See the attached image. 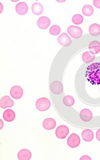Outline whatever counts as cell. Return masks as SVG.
I'll use <instances>...</instances> for the list:
<instances>
[{
    "label": "cell",
    "mask_w": 100,
    "mask_h": 160,
    "mask_svg": "<svg viewBox=\"0 0 100 160\" xmlns=\"http://www.w3.org/2000/svg\"><path fill=\"white\" fill-rule=\"evenodd\" d=\"M86 77L93 84H100V63H95L88 67Z\"/></svg>",
    "instance_id": "obj_1"
},
{
    "label": "cell",
    "mask_w": 100,
    "mask_h": 160,
    "mask_svg": "<svg viewBox=\"0 0 100 160\" xmlns=\"http://www.w3.org/2000/svg\"><path fill=\"white\" fill-rule=\"evenodd\" d=\"M50 106H51V102H50L48 98H42L38 99L36 103V108L39 111L41 112L47 111L50 108Z\"/></svg>",
    "instance_id": "obj_2"
},
{
    "label": "cell",
    "mask_w": 100,
    "mask_h": 160,
    "mask_svg": "<svg viewBox=\"0 0 100 160\" xmlns=\"http://www.w3.org/2000/svg\"><path fill=\"white\" fill-rule=\"evenodd\" d=\"M68 32L74 39H78L82 36V29L77 26H70L68 29Z\"/></svg>",
    "instance_id": "obj_3"
},
{
    "label": "cell",
    "mask_w": 100,
    "mask_h": 160,
    "mask_svg": "<svg viewBox=\"0 0 100 160\" xmlns=\"http://www.w3.org/2000/svg\"><path fill=\"white\" fill-rule=\"evenodd\" d=\"M50 89H51V92L53 93L56 95H59L60 93H62L63 91V84L59 81H54L51 83Z\"/></svg>",
    "instance_id": "obj_4"
},
{
    "label": "cell",
    "mask_w": 100,
    "mask_h": 160,
    "mask_svg": "<svg viewBox=\"0 0 100 160\" xmlns=\"http://www.w3.org/2000/svg\"><path fill=\"white\" fill-rule=\"evenodd\" d=\"M80 144V138L76 133L71 134L68 139V145L72 148H76Z\"/></svg>",
    "instance_id": "obj_5"
},
{
    "label": "cell",
    "mask_w": 100,
    "mask_h": 160,
    "mask_svg": "<svg viewBox=\"0 0 100 160\" xmlns=\"http://www.w3.org/2000/svg\"><path fill=\"white\" fill-rule=\"evenodd\" d=\"M69 133V128L68 126H59L56 130V136L59 139H65Z\"/></svg>",
    "instance_id": "obj_6"
},
{
    "label": "cell",
    "mask_w": 100,
    "mask_h": 160,
    "mask_svg": "<svg viewBox=\"0 0 100 160\" xmlns=\"http://www.w3.org/2000/svg\"><path fill=\"white\" fill-rule=\"evenodd\" d=\"M58 43L62 46L68 47L72 43V39L66 33H62L58 39Z\"/></svg>",
    "instance_id": "obj_7"
},
{
    "label": "cell",
    "mask_w": 100,
    "mask_h": 160,
    "mask_svg": "<svg viewBox=\"0 0 100 160\" xmlns=\"http://www.w3.org/2000/svg\"><path fill=\"white\" fill-rule=\"evenodd\" d=\"M23 94V91L22 88L20 86H13L11 90H10V95L11 96L16 99H19L20 98H22Z\"/></svg>",
    "instance_id": "obj_8"
},
{
    "label": "cell",
    "mask_w": 100,
    "mask_h": 160,
    "mask_svg": "<svg viewBox=\"0 0 100 160\" xmlns=\"http://www.w3.org/2000/svg\"><path fill=\"white\" fill-rule=\"evenodd\" d=\"M79 116L80 118H81L83 122H89V121H91V119H92L93 114L89 109H83L82 110L81 112H80Z\"/></svg>",
    "instance_id": "obj_9"
},
{
    "label": "cell",
    "mask_w": 100,
    "mask_h": 160,
    "mask_svg": "<svg viewBox=\"0 0 100 160\" xmlns=\"http://www.w3.org/2000/svg\"><path fill=\"white\" fill-rule=\"evenodd\" d=\"M13 105L14 102H13V100L8 96L2 97L1 100H0V106L3 109L12 108L13 106Z\"/></svg>",
    "instance_id": "obj_10"
},
{
    "label": "cell",
    "mask_w": 100,
    "mask_h": 160,
    "mask_svg": "<svg viewBox=\"0 0 100 160\" xmlns=\"http://www.w3.org/2000/svg\"><path fill=\"white\" fill-rule=\"evenodd\" d=\"M18 158L19 160H29L32 158V153L27 149H23L18 152Z\"/></svg>",
    "instance_id": "obj_11"
},
{
    "label": "cell",
    "mask_w": 100,
    "mask_h": 160,
    "mask_svg": "<svg viewBox=\"0 0 100 160\" xmlns=\"http://www.w3.org/2000/svg\"><path fill=\"white\" fill-rule=\"evenodd\" d=\"M50 23H51L50 19L47 17H42L38 20V26L42 29H47L49 26Z\"/></svg>",
    "instance_id": "obj_12"
},
{
    "label": "cell",
    "mask_w": 100,
    "mask_h": 160,
    "mask_svg": "<svg viewBox=\"0 0 100 160\" xmlns=\"http://www.w3.org/2000/svg\"><path fill=\"white\" fill-rule=\"evenodd\" d=\"M56 126V120L53 118H47L43 122V127L47 130H52Z\"/></svg>",
    "instance_id": "obj_13"
},
{
    "label": "cell",
    "mask_w": 100,
    "mask_h": 160,
    "mask_svg": "<svg viewBox=\"0 0 100 160\" xmlns=\"http://www.w3.org/2000/svg\"><path fill=\"white\" fill-rule=\"evenodd\" d=\"M16 10L18 14L25 15L28 11V6L25 2H20L16 5Z\"/></svg>",
    "instance_id": "obj_14"
},
{
    "label": "cell",
    "mask_w": 100,
    "mask_h": 160,
    "mask_svg": "<svg viewBox=\"0 0 100 160\" xmlns=\"http://www.w3.org/2000/svg\"><path fill=\"white\" fill-rule=\"evenodd\" d=\"M3 118L6 122H11L16 118V113L12 109H6L3 113Z\"/></svg>",
    "instance_id": "obj_15"
},
{
    "label": "cell",
    "mask_w": 100,
    "mask_h": 160,
    "mask_svg": "<svg viewBox=\"0 0 100 160\" xmlns=\"http://www.w3.org/2000/svg\"><path fill=\"white\" fill-rule=\"evenodd\" d=\"M82 138L84 140L85 142H91L93 140V133L91 129H85L82 132Z\"/></svg>",
    "instance_id": "obj_16"
},
{
    "label": "cell",
    "mask_w": 100,
    "mask_h": 160,
    "mask_svg": "<svg viewBox=\"0 0 100 160\" xmlns=\"http://www.w3.org/2000/svg\"><path fill=\"white\" fill-rule=\"evenodd\" d=\"M89 32L93 36H98L100 35V26L98 23L92 24L89 28Z\"/></svg>",
    "instance_id": "obj_17"
},
{
    "label": "cell",
    "mask_w": 100,
    "mask_h": 160,
    "mask_svg": "<svg viewBox=\"0 0 100 160\" xmlns=\"http://www.w3.org/2000/svg\"><path fill=\"white\" fill-rule=\"evenodd\" d=\"M95 59V54L92 52H86L82 55V60L84 63H89Z\"/></svg>",
    "instance_id": "obj_18"
},
{
    "label": "cell",
    "mask_w": 100,
    "mask_h": 160,
    "mask_svg": "<svg viewBox=\"0 0 100 160\" xmlns=\"http://www.w3.org/2000/svg\"><path fill=\"white\" fill-rule=\"evenodd\" d=\"M32 10L34 14L37 15V16H39V15H41L43 13V7L40 3L36 2V3H34L32 5Z\"/></svg>",
    "instance_id": "obj_19"
},
{
    "label": "cell",
    "mask_w": 100,
    "mask_h": 160,
    "mask_svg": "<svg viewBox=\"0 0 100 160\" xmlns=\"http://www.w3.org/2000/svg\"><path fill=\"white\" fill-rule=\"evenodd\" d=\"M89 49L95 54L100 52V43L98 41H92L89 45Z\"/></svg>",
    "instance_id": "obj_20"
},
{
    "label": "cell",
    "mask_w": 100,
    "mask_h": 160,
    "mask_svg": "<svg viewBox=\"0 0 100 160\" xmlns=\"http://www.w3.org/2000/svg\"><path fill=\"white\" fill-rule=\"evenodd\" d=\"M63 103L65 106H66L68 107H71L73 106V104L75 103V100L72 96H66L63 98Z\"/></svg>",
    "instance_id": "obj_21"
},
{
    "label": "cell",
    "mask_w": 100,
    "mask_h": 160,
    "mask_svg": "<svg viewBox=\"0 0 100 160\" xmlns=\"http://www.w3.org/2000/svg\"><path fill=\"white\" fill-rule=\"evenodd\" d=\"M82 12L86 16H91L93 13V8L90 5H86L82 8Z\"/></svg>",
    "instance_id": "obj_22"
},
{
    "label": "cell",
    "mask_w": 100,
    "mask_h": 160,
    "mask_svg": "<svg viewBox=\"0 0 100 160\" xmlns=\"http://www.w3.org/2000/svg\"><path fill=\"white\" fill-rule=\"evenodd\" d=\"M83 22V16H82L81 15H79V14L74 15L72 18V22L76 25L81 24V23H82Z\"/></svg>",
    "instance_id": "obj_23"
},
{
    "label": "cell",
    "mask_w": 100,
    "mask_h": 160,
    "mask_svg": "<svg viewBox=\"0 0 100 160\" xmlns=\"http://www.w3.org/2000/svg\"><path fill=\"white\" fill-rule=\"evenodd\" d=\"M60 32H61V28L58 26H56V25L53 26L49 29V33H51L52 36H57V35H58L60 33Z\"/></svg>",
    "instance_id": "obj_24"
},
{
    "label": "cell",
    "mask_w": 100,
    "mask_h": 160,
    "mask_svg": "<svg viewBox=\"0 0 100 160\" xmlns=\"http://www.w3.org/2000/svg\"><path fill=\"white\" fill-rule=\"evenodd\" d=\"M93 3L95 6L100 9V0H93Z\"/></svg>",
    "instance_id": "obj_25"
},
{
    "label": "cell",
    "mask_w": 100,
    "mask_h": 160,
    "mask_svg": "<svg viewBox=\"0 0 100 160\" xmlns=\"http://www.w3.org/2000/svg\"><path fill=\"white\" fill-rule=\"evenodd\" d=\"M96 138L98 139V141L100 142V129L98 130V132H96Z\"/></svg>",
    "instance_id": "obj_26"
},
{
    "label": "cell",
    "mask_w": 100,
    "mask_h": 160,
    "mask_svg": "<svg viewBox=\"0 0 100 160\" xmlns=\"http://www.w3.org/2000/svg\"><path fill=\"white\" fill-rule=\"evenodd\" d=\"M80 159L82 160V159H88V160H91V158H89V156H83L81 158H80Z\"/></svg>",
    "instance_id": "obj_27"
},
{
    "label": "cell",
    "mask_w": 100,
    "mask_h": 160,
    "mask_svg": "<svg viewBox=\"0 0 100 160\" xmlns=\"http://www.w3.org/2000/svg\"><path fill=\"white\" fill-rule=\"evenodd\" d=\"M0 122H1V128H0V129H2V128H3V122H2V120H0Z\"/></svg>",
    "instance_id": "obj_28"
},
{
    "label": "cell",
    "mask_w": 100,
    "mask_h": 160,
    "mask_svg": "<svg viewBox=\"0 0 100 160\" xmlns=\"http://www.w3.org/2000/svg\"><path fill=\"white\" fill-rule=\"evenodd\" d=\"M0 5H1V11H0V12H2V4L1 3Z\"/></svg>",
    "instance_id": "obj_29"
}]
</instances>
